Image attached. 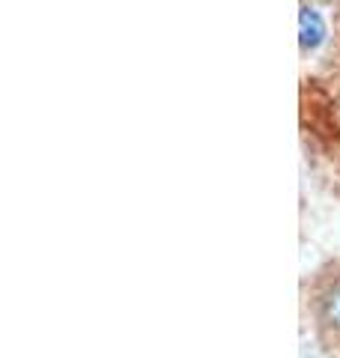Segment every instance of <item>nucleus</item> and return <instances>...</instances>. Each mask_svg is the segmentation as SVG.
Instances as JSON below:
<instances>
[{"label": "nucleus", "instance_id": "1", "mask_svg": "<svg viewBox=\"0 0 340 358\" xmlns=\"http://www.w3.org/2000/svg\"><path fill=\"white\" fill-rule=\"evenodd\" d=\"M299 24H302V48H316L325 36V21L323 15L316 13L313 6H302V15H299Z\"/></svg>", "mask_w": 340, "mask_h": 358}, {"label": "nucleus", "instance_id": "2", "mask_svg": "<svg viewBox=\"0 0 340 358\" xmlns=\"http://www.w3.org/2000/svg\"><path fill=\"white\" fill-rule=\"evenodd\" d=\"M323 317L332 322L334 329H340V287H334L332 293L323 299Z\"/></svg>", "mask_w": 340, "mask_h": 358}]
</instances>
